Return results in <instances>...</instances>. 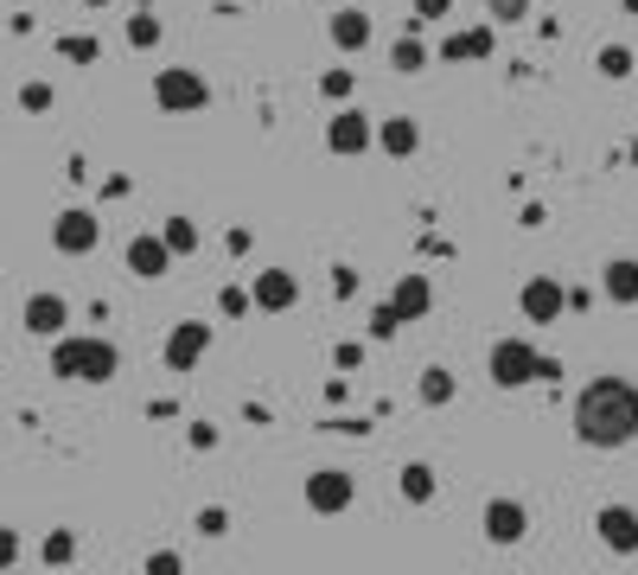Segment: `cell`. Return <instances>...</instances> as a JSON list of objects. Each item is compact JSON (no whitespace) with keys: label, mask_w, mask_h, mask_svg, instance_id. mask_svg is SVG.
I'll list each match as a JSON object with an SVG mask.
<instances>
[{"label":"cell","mask_w":638,"mask_h":575,"mask_svg":"<svg viewBox=\"0 0 638 575\" xmlns=\"http://www.w3.org/2000/svg\"><path fill=\"white\" fill-rule=\"evenodd\" d=\"M575 442L594 447V454H619V447L638 442V384L619 377V371H600L575 391Z\"/></svg>","instance_id":"obj_1"},{"label":"cell","mask_w":638,"mask_h":575,"mask_svg":"<svg viewBox=\"0 0 638 575\" xmlns=\"http://www.w3.org/2000/svg\"><path fill=\"white\" fill-rule=\"evenodd\" d=\"M51 377H64V384H115L122 377V352L102 333H64V340H51Z\"/></svg>","instance_id":"obj_2"},{"label":"cell","mask_w":638,"mask_h":575,"mask_svg":"<svg viewBox=\"0 0 638 575\" xmlns=\"http://www.w3.org/2000/svg\"><path fill=\"white\" fill-rule=\"evenodd\" d=\"M536 365H543V352H536L524 333H505V340H492V352H485V377H492L498 391H524V384H536Z\"/></svg>","instance_id":"obj_3"},{"label":"cell","mask_w":638,"mask_h":575,"mask_svg":"<svg viewBox=\"0 0 638 575\" xmlns=\"http://www.w3.org/2000/svg\"><path fill=\"white\" fill-rule=\"evenodd\" d=\"M153 103L166 115H204L211 109V83L192 64H166V71H153Z\"/></svg>","instance_id":"obj_4"},{"label":"cell","mask_w":638,"mask_h":575,"mask_svg":"<svg viewBox=\"0 0 638 575\" xmlns=\"http://www.w3.org/2000/svg\"><path fill=\"white\" fill-rule=\"evenodd\" d=\"M479 531H485V544H498V549H517L524 537H530V505L524 498H485V512H479Z\"/></svg>","instance_id":"obj_5"},{"label":"cell","mask_w":638,"mask_h":575,"mask_svg":"<svg viewBox=\"0 0 638 575\" xmlns=\"http://www.w3.org/2000/svg\"><path fill=\"white\" fill-rule=\"evenodd\" d=\"M371 148H377V122H371L364 109H352V103L332 109V122H326V154L357 160V154H371Z\"/></svg>","instance_id":"obj_6"},{"label":"cell","mask_w":638,"mask_h":575,"mask_svg":"<svg viewBox=\"0 0 638 575\" xmlns=\"http://www.w3.org/2000/svg\"><path fill=\"white\" fill-rule=\"evenodd\" d=\"M97 243H102V218L90 205H64L51 218V250L58 256H90Z\"/></svg>","instance_id":"obj_7"},{"label":"cell","mask_w":638,"mask_h":575,"mask_svg":"<svg viewBox=\"0 0 638 575\" xmlns=\"http://www.w3.org/2000/svg\"><path fill=\"white\" fill-rule=\"evenodd\" d=\"M357 498V480L345 467H313L306 473V512H320V518H345Z\"/></svg>","instance_id":"obj_8"},{"label":"cell","mask_w":638,"mask_h":575,"mask_svg":"<svg viewBox=\"0 0 638 575\" xmlns=\"http://www.w3.org/2000/svg\"><path fill=\"white\" fill-rule=\"evenodd\" d=\"M517 314H524V326H556V320L568 314V282L530 275V282L517 288Z\"/></svg>","instance_id":"obj_9"},{"label":"cell","mask_w":638,"mask_h":575,"mask_svg":"<svg viewBox=\"0 0 638 575\" xmlns=\"http://www.w3.org/2000/svg\"><path fill=\"white\" fill-rule=\"evenodd\" d=\"M211 340H217L211 320H179L173 333H166V345H160V359H166V371H199Z\"/></svg>","instance_id":"obj_10"},{"label":"cell","mask_w":638,"mask_h":575,"mask_svg":"<svg viewBox=\"0 0 638 575\" xmlns=\"http://www.w3.org/2000/svg\"><path fill=\"white\" fill-rule=\"evenodd\" d=\"M122 262H128V275H134V282H166L179 256L166 250V236H160V231H141V236H128Z\"/></svg>","instance_id":"obj_11"},{"label":"cell","mask_w":638,"mask_h":575,"mask_svg":"<svg viewBox=\"0 0 638 575\" xmlns=\"http://www.w3.org/2000/svg\"><path fill=\"white\" fill-rule=\"evenodd\" d=\"M492 52H498V27H492V20H479V27H454L440 46H434L440 64H485Z\"/></svg>","instance_id":"obj_12"},{"label":"cell","mask_w":638,"mask_h":575,"mask_svg":"<svg viewBox=\"0 0 638 575\" xmlns=\"http://www.w3.org/2000/svg\"><path fill=\"white\" fill-rule=\"evenodd\" d=\"M250 294H255V314H294V307H301V275L281 269V262H269V269L250 282Z\"/></svg>","instance_id":"obj_13"},{"label":"cell","mask_w":638,"mask_h":575,"mask_svg":"<svg viewBox=\"0 0 638 575\" xmlns=\"http://www.w3.org/2000/svg\"><path fill=\"white\" fill-rule=\"evenodd\" d=\"M20 326L32 333V340H64V326H71V301H64V294H51V288L26 294Z\"/></svg>","instance_id":"obj_14"},{"label":"cell","mask_w":638,"mask_h":575,"mask_svg":"<svg viewBox=\"0 0 638 575\" xmlns=\"http://www.w3.org/2000/svg\"><path fill=\"white\" fill-rule=\"evenodd\" d=\"M594 537H600V549H612V556H638V512L632 505H600V512H594Z\"/></svg>","instance_id":"obj_15"},{"label":"cell","mask_w":638,"mask_h":575,"mask_svg":"<svg viewBox=\"0 0 638 575\" xmlns=\"http://www.w3.org/2000/svg\"><path fill=\"white\" fill-rule=\"evenodd\" d=\"M326 39H332V52L357 58V52H371V39H377V20H371L364 7H338V13L326 20Z\"/></svg>","instance_id":"obj_16"},{"label":"cell","mask_w":638,"mask_h":575,"mask_svg":"<svg viewBox=\"0 0 638 575\" xmlns=\"http://www.w3.org/2000/svg\"><path fill=\"white\" fill-rule=\"evenodd\" d=\"M389 301L403 307V320H408V326H422V320L434 314V275H428V269H408V275H396Z\"/></svg>","instance_id":"obj_17"},{"label":"cell","mask_w":638,"mask_h":575,"mask_svg":"<svg viewBox=\"0 0 638 575\" xmlns=\"http://www.w3.org/2000/svg\"><path fill=\"white\" fill-rule=\"evenodd\" d=\"M377 154L415 160V154H422V122H415V115H383V122H377Z\"/></svg>","instance_id":"obj_18"},{"label":"cell","mask_w":638,"mask_h":575,"mask_svg":"<svg viewBox=\"0 0 638 575\" xmlns=\"http://www.w3.org/2000/svg\"><path fill=\"white\" fill-rule=\"evenodd\" d=\"M600 294L612 307H638V256H607L600 269Z\"/></svg>","instance_id":"obj_19"},{"label":"cell","mask_w":638,"mask_h":575,"mask_svg":"<svg viewBox=\"0 0 638 575\" xmlns=\"http://www.w3.org/2000/svg\"><path fill=\"white\" fill-rule=\"evenodd\" d=\"M428 64H434V46L415 27H408L403 39H389V71H396V78H422Z\"/></svg>","instance_id":"obj_20"},{"label":"cell","mask_w":638,"mask_h":575,"mask_svg":"<svg viewBox=\"0 0 638 575\" xmlns=\"http://www.w3.org/2000/svg\"><path fill=\"white\" fill-rule=\"evenodd\" d=\"M415 396H422V410H447V403L459 396L454 371H447V365H422V377H415Z\"/></svg>","instance_id":"obj_21"},{"label":"cell","mask_w":638,"mask_h":575,"mask_svg":"<svg viewBox=\"0 0 638 575\" xmlns=\"http://www.w3.org/2000/svg\"><path fill=\"white\" fill-rule=\"evenodd\" d=\"M160 236H166V250H173V256H199V243H204L199 218H185V211H173V218L160 224Z\"/></svg>","instance_id":"obj_22"},{"label":"cell","mask_w":638,"mask_h":575,"mask_svg":"<svg viewBox=\"0 0 638 575\" xmlns=\"http://www.w3.org/2000/svg\"><path fill=\"white\" fill-rule=\"evenodd\" d=\"M434 493H440V473H434L428 461H408L403 467V498L408 505H434Z\"/></svg>","instance_id":"obj_23"},{"label":"cell","mask_w":638,"mask_h":575,"mask_svg":"<svg viewBox=\"0 0 638 575\" xmlns=\"http://www.w3.org/2000/svg\"><path fill=\"white\" fill-rule=\"evenodd\" d=\"M594 71H600V78L607 83H626L638 71V58H632V46H619V39H612V46H600V52H594Z\"/></svg>","instance_id":"obj_24"},{"label":"cell","mask_w":638,"mask_h":575,"mask_svg":"<svg viewBox=\"0 0 638 575\" xmlns=\"http://www.w3.org/2000/svg\"><path fill=\"white\" fill-rule=\"evenodd\" d=\"M160 39H166L160 13H153V7H134V13H128V46H134V52H153Z\"/></svg>","instance_id":"obj_25"},{"label":"cell","mask_w":638,"mask_h":575,"mask_svg":"<svg viewBox=\"0 0 638 575\" xmlns=\"http://www.w3.org/2000/svg\"><path fill=\"white\" fill-rule=\"evenodd\" d=\"M403 326H408L403 307H396V301H377V307H371V326H364V333H371L377 345H389L396 333H403Z\"/></svg>","instance_id":"obj_26"},{"label":"cell","mask_w":638,"mask_h":575,"mask_svg":"<svg viewBox=\"0 0 638 575\" xmlns=\"http://www.w3.org/2000/svg\"><path fill=\"white\" fill-rule=\"evenodd\" d=\"M39 556H45V569H71L77 563V531H45Z\"/></svg>","instance_id":"obj_27"},{"label":"cell","mask_w":638,"mask_h":575,"mask_svg":"<svg viewBox=\"0 0 638 575\" xmlns=\"http://www.w3.org/2000/svg\"><path fill=\"white\" fill-rule=\"evenodd\" d=\"M58 58H64V64H97L102 46L90 39V32H64V39H58Z\"/></svg>","instance_id":"obj_28"},{"label":"cell","mask_w":638,"mask_h":575,"mask_svg":"<svg viewBox=\"0 0 638 575\" xmlns=\"http://www.w3.org/2000/svg\"><path fill=\"white\" fill-rule=\"evenodd\" d=\"M530 13H536L530 0H485V20H492V27H524Z\"/></svg>","instance_id":"obj_29"},{"label":"cell","mask_w":638,"mask_h":575,"mask_svg":"<svg viewBox=\"0 0 638 575\" xmlns=\"http://www.w3.org/2000/svg\"><path fill=\"white\" fill-rule=\"evenodd\" d=\"M447 13H454V0H408V27H415V32L440 27Z\"/></svg>","instance_id":"obj_30"},{"label":"cell","mask_w":638,"mask_h":575,"mask_svg":"<svg viewBox=\"0 0 638 575\" xmlns=\"http://www.w3.org/2000/svg\"><path fill=\"white\" fill-rule=\"evenodd\" d=\"M352 90H357V78L345 71V64H332V71H320V97H326V103H352Z\"/></svg>","instance_id":"obj_31"},{"label":"cell","mask_w":638,"mask_h":575,"mask_svg":"<svg viewBox=\"0 0 638 575\" xmlns=\"http://www.w3.org/2000/svg\"><path fill=\"white\" fill-rule=\"evenodd\" d=\"M217 314H224V320H250L255 314V294H250V288H236V282L217 288Z\"/></svg>","instance_id":"obj_32"},{"label":"cell","mask_w":638,"mask_h":575,"mask_svg":"<svg viewBox=\"0 0 638 575\" xmlns=\"http://www.w3.org/2000/svg\"><path fill=\"white\" fill-rule=\"evenodd\" d=\"M51 103H58V90H51L45 78H32V83H20V109H26V115H45Z\"/></svg>","instance_id":"obj_33"},{"label":"cell","mask_w":638,"mask_h":575,"mask_svg":"<svg viewBox=\"0 0 638 575\" xmlns=\"http://www.w3.org/2000/svg\"><path fill=\"white\" fill-rule=\"evenodd\" d=\"M192 524H199V537H211V544H217V537H230V512H224V505H204Z\"/></svg>","instance_id":"obj_34"},{"label":"cell","mask_w":638,"mask_h":575,"mask_svg":"<svg viewBox=\"0 0 638 575\" xmlns=\"http://www.w3.org/2000/svg\"><path fill=\"white\" fill-rule=\"evenodd\" d=\"M357 288L364 282H357L352 262H332V301H357Z\"/></svg>","instance_id":"obj_35"},{"label":"cell","mask_w":638,"mask_h":575,"mask_svg":"<svg viewBox=\"0 0 638 575\" xmlns=\"http://www.w3.org/2000/svg\"><path fill=\"white\" fill-rule=\"evenodd\" d=\"M332 365L345 371V377H352V371H364V340H338V345H332Z\"/></svg>","instance_id":"obj_36"},{"label":"cell","mask_w":638,"mask_h":575,"mask_svg":"<svg viewBox=\"0 0 638 575\" xmlns=\"http://www.w3.org/2000/svg\"><path fill=\"white\" fill-rule=\"evenodd\" d=\"M185 447H192V454H211V447H217V422H185Z\"/></svg>","instance_id":"obj_37"},{"label":"cell","mask_w":638,"mask_h":575,"mask_svg":"<svg viewBox=\"0 0 638 575\" xmlns=\"http://www.w3.org/2000/svg\"><path fill=\"white\" fill-rule=\"evenodd\" d=\"M320 428L326 435H371V416H326Z\"/></svg>","instance_id":"obj_38"},{"label":"cell","mask_w":638,"mask_h":575,"mask_svg":"<svg viewBox=\"0 0 638 575\" xmlns=\"http://www.w3.org/2000/svg\"><path fill=\"white\" fill-rule=\"evenodd\" d=\"M148 575H185V556H179V549H153Z\"/></svg>","instance_id":"obj_39"},{"label":"cell","mask_w":638,"mask_h":575,"mask_svg":"<svg viewBox=\"0 0 638 575\" xmlns=\"http://www.w3.org/2000/svg\"><path fill=\"white\" fill-rule=\"evenodd\" d=\"M13 563H20V531L0 524V569H13Z\"/></svg>","instance_id":"obj_40"},{"label":"cell","mask_w":638,"mask_h":575,"mask_svg":"<svg viewBox=\"0 0 638 575\" xmlns=\"http://www.w3.org/2000/svg\"><path fill=\"white\" fill-rule=\"evenodd\" d=\"M128 192H134V180H128V173H109V180H102V199H128Z\"/></svg>","instance_id":"obj_41"},{"label":"cell","mask_w":638,"mask_h":575,"mask_svg":"<svg viewBox=\"0 0 638 575\" xmlns=\"http://www.w3.org/2000/svg\"><path fill=\"white\" fill-rule=\"evenodd\" d=\"M224 250H230V256H250L255 236H250V231H230V236H224Z\"/></svg>","instance_id":"obj_42"},{"label":"cell","mask_w":638,"mask_h":575,"mask_svg":"<svg viewBox=\"0 0 638 575\" xmlns=\"http://www.w3.org/2000/svg\"><path fill=\"white\" fill-rule=\"evenodd\" d=\"M536 384H561V359H549V352H543V365H536Z\"/></svg>","instance_id":"obj_43"},{"label":"cell","mask_w":638,"mask_h":575,"mask_svg":"<svg viewBox=\"0 0 638 575\" xmlns=\"http://www.w3.org/2000/svg\"><path fill=\"white\" fill-rule=\"evenodd\" d=\"M345 396H352V384H345V371H338V377H326V403H332V410H338Z\"/></svg>","instance_id":"obj_44"},{"label":"cell","mask_w":638,"mask_h":575,"mask_svg":"<svg viewBox=\"0 0 638 575\" xmlns=\"http://www.w3.org/2000/svg\"><path fill=\"white\" fill-rule=\"evenodd\" d=\"M543 224H549V205H536L530 199V205H524V231H543Z\"/></svg>","instance_id":"obj_45"},{"label":"cell","mask_w":638,"mask_h":575,"mask_svg":"<svg viewBox=\"0 0 638 575\" xmlns=\"http://www.w3.org/2000/svg\"><path fill=\"white\" fill-rule=\"evenodd\" d=\"M594 307V288H568V314H587Z\"/></svg>","instance_id":"obj_46"},{"label":"cell","mask_w":638,"mask_h":575,"mask_svg":"<svg viewBox=\"0 0 638 575\" xmlns=\"http://www.w3.org/2000/svg\"><path fill=\"white\" fill-rule=\"evenodd\" d=\"M619 13H632V20H638V0H619Z\"/></svg>","instance_id":"obj_47"},{"label":"cell","mask_w":638,"mask_h":575,"mask_svg":"<svg viewBox=\"0 0 638 575\" xmlns=\"http://www.w3.org/2000/svg\"><path fill=\"white\" fill-rule=\"evenodd\" d=\"M83 7H90V13H102V7H109V0H83Z\"/></svg>","instance_id":"obj_48"},{"label":"cell","mask_w":638,"mask_h":575,"mask_svg":"<svg viewBox=\"0 0 638 575\" xmlns=\"http://www.w3.org/2000/svg\"><path fill=\"white\" fill-rule=\"evenodd\" d=\"M0 575H7V569H0Z\"/></svg>","instance_id":"obj_49"}]
</instances>
